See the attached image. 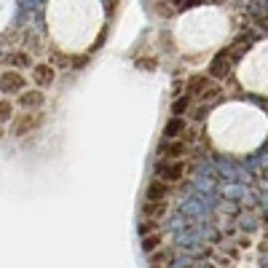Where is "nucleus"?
Returning <instances> with one entry per match:
<instances>
[{
  "label": "nucleus",
  "instance_id": "nucleus-8",
  "mask_svg": "<svg viewBox=\"0 0 268 268\" xmlns=\"http://www.w3.org/2000/svg\"><path fill=\"white\" fill-rule=\"evenodd\" d=\"M5 134H8V129H5V126H0V140H3Z\"/></svg>",
  "mask_w": 268,
  "mask_h": 268
},
{
  "label": "nucleus",
  "instance_id": "nucleus-6",
  "mask_svg": "<svg viewBox=\"0 0 268 268\" xmlns=\"http://www.w3.org/2000/svg\"><path fill=\"white\" fill-rule=\"evenodd\" d=\"M3 62L8 65V70H32L35 67V62H32V56L27 54L24 49H16V51H8V54L3 56Z\"/></svg>",
  "mask_w": 268,
  "mask_h": 268
},
{
  "label": "nucleus",
  "instance_id": "nucleus-1",
  "mask_svg": "<svg viewBox=\"0 0 268 268\" xmlns=\"http://www.w3.org/2000/svg\"><path fill=\"white\" fill-rule=\"evenodd\" d=\"M252 49V46H249ZM244 59H252V78L247 83H242L239 89H252L258 94H268V46L252 49L244 54Z\"/></svg>",
  "mask_w": 268,
  "mask_h": 268
},
{
  "label": "nucleus",
  "instance_id": "nucleus-5",
  "mask_svg": "<svg viewBox=\"0 0 268 268\" xmlns=\"http://www.w3.org/2000/svg\"><path fill=\"white\" fill-rule=\"evenodd\" d=\"M54 78H56V70L49 65V62H38L35 67L30 70V81H32V86L35 89H49L51 83H54Z\"/></svg>",
  "mask_w": 268,
  "mask_h": 268
},
{
  "label": "nucleus",
  "instance_id": "nucleus-3",
  "mask_svg": "<svg viewBox=\"0 0 268 268\" xmlns=\"http://www.w3.org/2000/svg\"><path fill=\"white\" fill-rule=\"evenodd\" d=\"M30 89V81L19 70H0V97H19Z\"/></svg>",
  "mask_w": 268,
  "mask_h": 268
},
{
  "label": "nucleus",
  "instance_id": "nucleus-7",
  "mask_svg": "<svg viewBox=\"0 0 268 268\" xmlns=\"http://www.w3.org/2000/svg\"><path fill=\"white\" fill-rule=\"evenodd\" d=\"M14 116H16V102L11 97H0V126L11 123Z\"/></svg>",
  "mask_w": 268,
  "mask_h": 268
},
{
  "label": "nucleus",
  "instance_id": "nucleus-4",
  "mask_svg": "<svg viewBox=\"0 0 268 268\" xmlns=\"http://www.w3.org/2000/svg\"><path fill=\"white\" fill-rule=\"evenodd\" d=\"M16 107H19L22 113H38L41 107L46 105V94L41 89H35V86H30L27 91H22L19 97H16Z\"/></svg>",
  "mask_w": 268,
  "mask_h": 268
},
{
  "label": "nucleus",
  "instance_id": "nucleus-2",
  "mask_svg": "<svg viewBox=\"0 0 268 268\" xmlns=\"http://www.w3.org/2000/svg\"><path fill=\"white\" fill-rule=\"evenodd\" d=\"M46 121V113L38 110V113H16L14 121L8 123V134L11 137H24V134H32L43 126Z\"/></svg>",
  "mask_w": 268,
  "mask_h": 268
}]
</instances>
